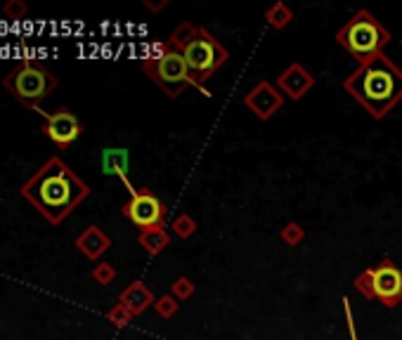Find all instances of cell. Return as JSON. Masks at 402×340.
Wrapping results in <instances>:
<instances>
[{"label":"cell","mask_w":402,"mask_h":340,"mask_svg":"<svg viewBox=\"0 0 402 340\" xmlns=\"http://www.w3.org/2000/svg\"><path fill=\"white\" fill-rule=\"evenodd\" d=\"M90 187L78 178L59 156H52L43 168L22 185V196L50 224H59L81 201L88 199Z\"/></svg>","instance_id":"6da1fadb"},{"label":"cell","mask_w":402,"mask_h":340,"mask_svg":"<svg viewBox=\"0 0 402 340\" xmlns=\"http://www.w3.org/2000/svg\"><path fill=\"white\" fill-rule=\"evenodd\" d=\"M345 90L370 111L372 119H384L402 99V69L381 52L350 73Z\"/></svg>","instance_id":"7a4b0ae2"},{"label":"cell","mask_w":402,"mask_h":340,"mask_svg":"<svg viewBox=\"0 0 402 340\" xmlns=\"http://www.w3.org/2000/svg\"><path fill=\"white\" fill-rule=\"evenodd\" d=\"M166 43L182 54V59H185L187 69L194 78V85L206 83L227 59L225 47L206 29L194 24H180L178 29L170 33Z\"/></svg>","instance_id":"3957f363"},{"label":"cell","mask_w":402,"mask_h":340,"mask_svg":"<svg viewBox=\"0 0 402 340\" xmlns=\"http://www.w3.org/2000/svg\"><path fill=\"white\" fill-rule=\"evenodd\" d=\"M338 45H343L360 64L367 59L377 57L384 50V45H388L391 33L381 26L367 10H360L355 17L348 19L336 33Z\"/></svg>","instance_id":"277c9868"},{"label":"cell","mask_w":402,"mask_h":340,"mask_svg":"<svg viewBox=\"0 0 402 340\" xmlns=\"http://www.w3.org/2000/svg\"><path fill=\"white\" fill-rule=\"evenodd\" d=\"M3 87L15 99L22 102L26 109L38 111L40 102L57 87V76L50 69H45L43 64L22 62L3 78Z\"/></svg>","instance_id":"5b68a950"},{"label":"cell","mask_w":402,"mask_h":340,"mask_svg":"<svg viewBox=\"0 0 402 340\" xmlns=\"http://www.w3.org/2000/svg\"><path fill=\"white\" fill-rule=\"evenodd\" d=\"M142 66H145L147 76L152 78L168 97H180L187 85H194V78L192 73H189L182 54L175 50V47H170L168 43L163 45V50L156 54V57H147L145 62H142Z\"/></svg>","instance_id":"8992f818"},{"label":"cell","mask_w":402,"mask_h":340,"mask_svg":"<svg viewBox=\"0 0 402 340\" xmlns=\"http://www.w3.org/2000/svg\"><path fill=\"white\" fill-rule=\"evenodd\" d=\"M355 286L372 300H379L386 308H395L402 303V269L395 267L391 260H381L377 267L365 269L355 279Z\"/></svg>","instance_id":"52a82bcc"},{"label":"cell","mask_w":402,"mask_h":340,"mask_svg":"<svg viewBox=\"0 0 402 340\" xmlns=\"http://www.w3.org/2000/svg\"><path fill=\"white\" fill-rule=\"evenodd\" d=\"M124 215L142 232H159L163 217H166V206L152 192L140 189V192L131 194V201L124 206Z\"/></svg>","instance_id":"ba28073f"},{"label":"cell","mask_w":402,"mask_h":340,"mask_svg":"<svg viewBox=\"0 0 402 340\" xmlns=\"http://www.w3.org/2000/svg\"><path fill=\"white\" fill-rule=\"evenodd\" d=\"M38 114H43V135H47L54 145L59 149H66L69 145H73L81 133H83V126H81V121L76 119V114H71L66 107H59L54 114H45L38 109Z\"/></svg>","instance_id":"9c48e42d"},{"label":"cell","mask_w":402,"mask_h":340,"mask_svg":"<svg viewBox=\"0 0 402 340\" xmlns=\"http://www.w3.org/2000/svg\"><path fill=\"white\" fill-rule=\"evenodd\" d=\"M76 248L90 260H97V257L109 248V239L100 232L97 227H88L83 234L76 239Z\"/></svg>","instance_id":"30bf717a"},{"label":"cell","mask_w":402,"mask_h":340,"mask_svg":"<svg viewBox=\"0 0 402 340\" xmlns=\"http://www.w3.org/2000/svg\"><path fill=\"white\" fill-rule=\"evenodd\" d=\"M102 168H105L107 175H119V178L128 185V178H126L128 152L126 149H105V154H102Z\"/></svg>","instance_id":"8fae6325"},{"label":"cell","mask_w":402,"mask_h":340,"mask_svg":"<svg viewBox=\"0 0 402 340\" xmlns=\"http://www.w3.org/2000/svg\"><path fill=\"white\" fill-rule=\"evenodd\" d=\"M121 300H124V308H126V310L142 312V310L147 308V303H149V293L140 286V284H135V286H131V289L126 291Z\"/></svg>","instance_id":"7c38bea8"},{"label":"cell","mask_w":402,"mask_h":340,"mask_svg":"<svg viewBox=\"0 0 402 340\" xmlns=\"http://www.w3.org/2000/svg\"><path fill=\"white\" fill-rule=\"evenodd\" d=\"M26 12H29V8H26L24 0H8V3L3 5V15L8 19H22Z\"/></svg>","instance_id":"4fadbf2b"},{"label":"cell","mask_w":402,"mask_h":340,"mask_svg":"<svg viewBox=\"0 0 402 340\" xmlns=\"http://www.w3.org/2000/svg\"><path fill=\"white\" fill-rule=\"evenodd\" d=\"M93 277H95V281H97V284H109L114 279L112 265H97L95 272H93Z\"/></svg>","instance_id":"5bb4252c"},{"label":"cell","mask_w":402,"mask_h":340,"mask_svg":"<svg viewBox=\"0 0 402 340\" xmlns=\"http://www.w3.org/2000/svg\"><path fill=\"white\" fill-rule=\"evenodd\" d=\"M109 319H112L117 326H124L128 322V312H126L124 305H119V308H114L112 312H109Z\"/></svg>","instance_id":"9a60e30c"}]
</instances>
